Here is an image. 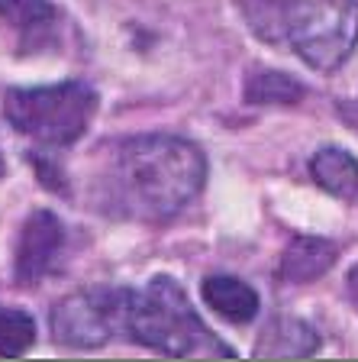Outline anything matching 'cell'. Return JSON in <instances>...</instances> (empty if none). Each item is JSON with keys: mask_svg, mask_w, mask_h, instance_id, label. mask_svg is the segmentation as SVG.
I'll use <instances>...</instances> for the list:
<instances>
[{"mask_svg": "<svg viewBox=\"0 0 358 362\" xmlns=\"http://www.w3.org/2000/svg\"><path fill=\"white\" fill-rule=\"evenodd\" d=\"M339 259L336 243L323 240V236H294L287 243L278 265V279L287 285H306V281L323 279Z\"/></svg>", "mask_w": 358, "mask_h": 362, "instance_id": "cell-7", "label": "cell"}, {"mask_svg": "<svg viewBox=\"0 0 358 362\" xmlns=\"http://www.w3.org/2000/svg\"><path fill=\"white\" fill-rule=\"evenodd\" d=\"M316 349H320V333L297 317H275L255 343V356L261 359H304Z\"/></svg>", "mask_w": 358, "mask_h": 362, "instance_id": "cell-8", "label": "cell"}, {"mask_svg": "<svg viewBox=\"0 0 358 362\" xmlns=\"http://www.w3.org/2000/svg\"><path fill=\"white\" fill-rule=\"evenodd\" d=\"M207 158L184 136H133L113 158V194L129 217L168 220L201 194Z\"/></svg>", "mask_w": 358, "mask_h": 362, "instance_id": "cell-1", "label": "cell"}, {"mask_svg": "<svg viewBox=\"0 0 358 362\" xmlns=\"http://www.w3.org/2000/svg\"><path fill=\"white\" fill-rule=\"evenodd\" d=\"M133 288L97 285L61 298L49 314V327L59 346L100 349L126 330Z\"/></svg>", "mask_w": 358, "mask_h": 362, "instance_id": "cell-5", "label": "cell"}, {"mask_svg": "<svg viewBox=\"0 0 358 362\" xmlns=\"http://www.w3.org/2000/svg\"><path fill=\"white\" fill-rule=\"evenodd\" d=\"M36 343V320L23 308L0 304V356H23Z\"/></svg>", "mask_w": 358, "mask_h": 362, "instance_id": "cell-13", "label": "cell"}, {"mask_svg": "<svg viewBox=\"0 0 358 362\" xmlns=\"http://www.w3.org/2000/svg\"><path fill=\"white\" fill-rule=\"evenodd\" d=\"M0 175H4V156H0Z\"/></svg>", "mask_w": 358, "mask_h": 362, "instance_id": "cell-16", "label": "cell"}, {"mask_svg": "<svg viewBox=\"0 0 358 362\" xmlns=\"http://www.w3.org/2000/svg\"><path fill=\"white\" fill-rule=\"evenodd\" d=\"M126 333L155 349L162 356L187 359V356H232L229 346H223L207 330L194 304L187 301L184 288L168 275H155L149 285H142L129 298V320Z\"/></svg>", "mask_w": 358, "mask_h": 362, "instance_id": "cell-2", "label": "cell"}, {"mask_svg": "<svg viewBox=\"0 0 358 362\" xmlns=\"http://www.w3.org/2000/svg\"><path fill=\"white\" fill-rule=\"evenodd\" d=\"M10 127L39 146H71L88 133L97 113V90L88 81L13 88L4 98Z\"/></svg>", "mask_w": 358, "mask_h": 362, "instance_id": "cell-3", "label": "cell"}, {"mask_svg": "<svg viewBox=\"0 0 358 362\" xmlns=\"http://www.w3.org/2000/svg\"><path fill=\"white\" fill-rule=\"evenodd\" d=\"M349 291H352V301L358 304V269H352V275H349Z\"/></svg>", "mask_w": 358, "mask_h": 362, "instance_id": "cell-15", "label": "cell"}, {"mask_svg": "<svg viewBox=\"0 0 358 362\" xmlns=\"http://www.w3.org/2000/svg\"><path fill=\"white\" fill-rule=\"evenodd\" d=\"M0 20L23 33L45 30L55 20L52 0H0Z\"/></svg>", "mask_w": 358, "mask_h": 362, "instance_id": "cell-14", "label": "cell"}, {"mask_svg": "<svg viewBox=\"0 0 358 362\" xmlns=\"http://www.w3.org/2000/svg\"><path fill=\"white\" fill-rule=\"evenodd\" d=\"M201 294H203V304L217 317L229 320V324H249V320H255V314L261 308L258 291L252 285H246L242 279H232V275H210V279H203Z\"/></svg>", "mask_w": 358, "mask_h": 362, "instance_id": "cell-9", "label": "cell"}, {"mask_svg": "<svg viewBox=\"0 0 358 362\" xmlns=\"http://www.w3.org/2000/svg\"><path fill=\"white\" fill-rule=\"evenodd\" d=\"M310 175L326 194L333 197H349L358 194V158L349 149L339 146H323L314 158H310Z\"/></svg>", "mask_w": 358, "mask_h": 362, "instance_id": "cell-10", "label": "cell"}, {"mask_svg": "<svg viewBox=\"0 0 358 362\" xmlns=\"http://www.w3.org/2000/svg\"><path fill=\"white\" fill-rule=\"evenodd\" d=\"M249 30L265 42H278L287 36V0H236Z\"/></svg>", "mask_w": 358, "mask_h": 362, "instance_id": "cell-12", "label": "cell"}, {"mask_svg": "<svg viewBox=\"0 0 358 362\" xmlns=\"http://www.w3.org/2000/svg\"><path fill=\"white\" fill-rule=\"evenodd\" d=\"M304 98V84L284 71L258 68L246 78V104L252 107H291Z\"/></svg>", "mask_w": 358, "mask_h": 362, "instance_id": "cell-11", "label": "cell"}, {"mask_svg": "<svg viewBox=\"0 0 358 362\" xmlns=\"http://www.w3.org/2000/svg\"><path fill=\"white\" fill-rule=\"evenodd\" d=\"M287 42L316 71H336L358 45V0H287Z\"/></svg>", "mask_w": 358, "mask_h": 362, "instance_id": "cell-4", "label": "cell"}, {"mask_svg": "<svg viewBox=\"0 0 358 362\" xmlns=\"http://www.w3.org/2000/svg\"><path fill=\"white\" fill-rule=\"evenodd\" d=\"M68 230L52 211H32L20 226L13 246V279L23 288H32L52 275L65 252Z\"/></svg>", "mask_w": 358, "mask_h": 362, "instance_id": "cell-6", "label": "cell"}]
</instances>
